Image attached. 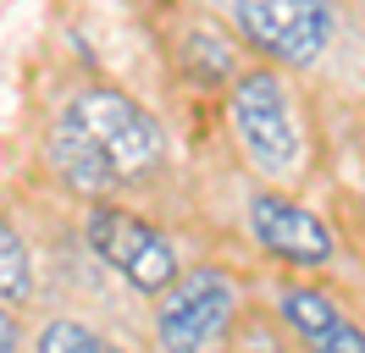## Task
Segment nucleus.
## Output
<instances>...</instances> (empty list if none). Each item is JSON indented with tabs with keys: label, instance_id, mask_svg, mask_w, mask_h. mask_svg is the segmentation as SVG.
Instances as JSON below:
<instances>
[{
	"label": "nucleus",
	"instance_id": "nucleus-1",
	"mask_svg": "<svg viewBox=\"0 0 365 353\" xmlns=\"http://www.w3.org/2000/svg\"><path fill=\"white\" fill-rule=\"evenodd\" d=\"M67 116L106 149V160H111V172H116L122 188L160 176V166H166V132H160V122L138 105V100H128L122 88H106V83L78 88L67 100Z\"/></svg>",
	"mask_w": 365,
	"mask_h": 353
},
{
	"label": "nucleus",
	"instance_id": "nucleus-2",
	"mask_svg": "<svg viewBox=\"0 0 365 353\" xmlns=\"http://www.w3.org/2000/svg\"><path fill=\"white\" fill-rule=\"evenodd\" d=\"M232 138L238 149L250 154V166L260 176H294L299 154H304V138H299V116L294 100L272 66H250L232 78Z\"/></svg>",
	"mask_w": 365,
	"mask_h": 353
},
{
	"label": "nucleus",
	"instance_id": "nucleus-3",
	"mask_svg": "<svg viewBox=\"0 0 365 353\" xmlns=\"http://www.w3.org/2000/svg\"><path fill=\"white\" fill-rule=\"evenodd\" d=\"M83 238H89L94 260L116 270L122 282L155 298L160 287L178 276V248L160 238L150 221L128 210V204H111V199H89V216H83Z\"/></svg>",
	"mask_w": 365,
	"mask_h": 353
},
{
	"label": "nucleus",
	"instance_id": "nucleus-4",
	"mask_svg": "<svg viewBox=\"0 0 365 353\" xmlns=\"http://www.w3.org/2000/svg\"><path fill=\"white\" fill-rule=\"evenodd\" d=\"M238 39L272 66H316L332 44L327 0H232Z\"/></svg>",
	"mask_w": 365,
	"mask_h": 353
},
{
	"label": "nucleus",
	"instance_id": "nucleus-5",
	"mask_svg": "<svg viewBox=\"0 0 365 353\" xmlns=\"http://www.w3.org/2000/svg\"><path fill=\"white\" fill-rule=\"evenodd\" d=\"M155 337L160 348H210L222 342L238 320V282L216 265H200L188 276H172V282L155 293Z\"/></svg>",
	"mask_w": 365,
	"mask_h": 353
},
{
	"label": "nucleus",
	"instance_id": "nucleus-6",
	"mask_svg": "<svg viewBox=\"0 0 365 353\" xmlns=\"http://www.w3.org/2000/svg\"><path fill=\"white\" fill-rule=\"evenodd\" d=\"M250 232L272 260L299 265V270H321L338 260V238H332L327 216H316L310 204H299L288 194H272V188H260L250 199Z\"/></svg>",
	"mask_w": 365,
	"mask_h": 353
},
{
	"label": "nucleus",
	"instance_id": "nucleus-7",
	"mask_svg": "<svg viewBox=\"0 0 365 353\" xmlns=\"http://www.w3.org/2000/svg\"><path fill=\"white\" fill-rule=\"evenodd\" d=\"M45 154H50V172H56V182L67 188V194H78L83 204L89 199H111L122 182H116V172H111V160H106V149L94 144L89 132L72 122L67 110L50 122V132H45Z\"/></svg>",
	"mask_w": 365,
	"mask_h": 353
},
{
	"label": "nucleus",
	"instance_id": "nucleus-8",
	"mask_svg": "<svg viewBox=\"0 0 365 353\" xmlns=\"http://www.w3.org/2000/svg\"><path fill=\"white\" fill-rule=\"evenodd\" d=\"M277 315L288 320L294 337H304L310 348H327V353H365V326L349 320L327 293L316 287H282L277 293Z\"/></svg>",
	"mask_w": 365,
	"mask_h": 353
},
{
	"label": "nucleus",
	"instance_id": "nucleus-9",
	"mask_svg": "<svg viewBox=\"0 0 365 353\" xmlns=\"http://www.w3.org/2000/svg\"><path fill=\"white\" fill-rule=\"evenodd\" d=\"M178 66H182V78H194L200 88H227V78H238V44L222 28L194 22L178 39Z\"/></svg>",
	"mask_w": 365,
	"mask_h": 353
},
{
	"label": "nucleus",
	"instance_id": "nucleus-10",
	"mask_svg": "<svg viewBox=\"0 0 365 353\" xmlns=\"http://www.w3.org/2000/svg\"><path fill=\"white\" fill-rule=\"evenodd\" d=\"M34 298V254L23 232L0 216V304H28Z\"/></svg>",
	"mask_w": 365,
	"mask_h": 353
},
{
	"label": "nucleus",
	"instance_id": "nucleus-11",
	"mask_svg": "<svg viewBox=\"0 0 365 353\" xmlns=\"http://www.w3.org/2000/svg\"><path fill=\"white\" fill-rule=\"evenodd\" d=\"M45 353H94V348H106V337L89 326H78V320H50L39 337H34Z\"/></svg>",
	"mask_w": 365,
	"mask_h": 353
},
{
	"label": "nucleus",
	"instance_id": "nucleus-12",
	"mask_svg": "<svg viewBox=\"0 0 365 353\" xmlns=\"http://www.w3.org/2000/svg\"><path fill=\"white\" fill-rule=\"evenodd\" d=\"M17 342H23V331H17V315L0 304V353H11Z\"/></svg>",
	"mask_w": 365,
	"mask_h": 353
}]
</instances>
